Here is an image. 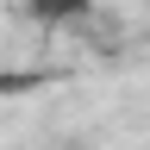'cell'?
I'll list each match as a JSON object with an SVG mask.
<instances>
[{"label":"cell","mask_w":150,"mask_h":150,"mask_svg":"<svg viewBox=\"0 0 150 150\" xmlns=\"http://www.w3.org/2000/svg\"><path fill=\"white\" fill-rule=\"evenodd\" d=\"M25 13L38 25H69V19H88V0H31Z\"/></svg>","instance_id":"6da1fadb"},{"label":"cell","mask_w":150,"mask_h":150,"mask_svg":"<svg viewBox=\"0 0 150 150\" xmlns=\"http://www.w3.org/2000/svg\"><path fill=\"white\" fill-rule=\"evenodd\" d=\"M19 88H38V75H19V69H0V94H19Z\"/></svg>","instance_id":"7a4b0ae2"},{"label":"cell","mask_w":150,"mask_h":150,"mask_svg":"<svg viewBox=\"0 0 150 150\" xmlns=\"http://www.w3.org/2000/svg\"><path fill=\"white\" fill-rule=\"evenodd\" d=\"M25 6H31V0H25Z\"/></svg>","instance_id":"3957f363"}]
</instances>
